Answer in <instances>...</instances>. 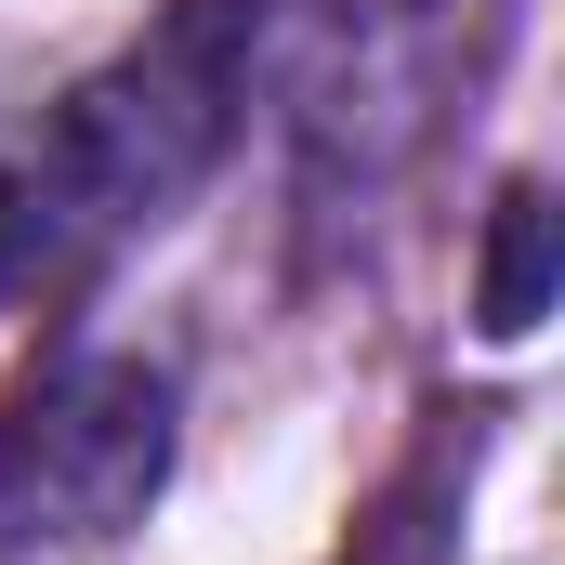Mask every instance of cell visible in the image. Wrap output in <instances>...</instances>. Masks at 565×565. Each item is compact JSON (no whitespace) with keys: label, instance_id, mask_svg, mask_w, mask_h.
<instances>
[{"label":"cell","instance_id":"obj_1","mask_svg":"<svg viewBox=\"0 0 565 565\" xmlns=\"http://www.w3.org/2000/svg\"><path fill=\"white\" fill-rule=\"evenodd\" d=\"M250 119V13L237 0H171L145 40H119L93 79H66L13 132V237L26 302L93 289L132 237H158Z\"/></svg>","mask_w":565,"mask_h":565},{"label":"cell","instance_id":"obj_2","mask_svg":"<svg viewBox=\"0 0 565 565\" xmlns=\"http://www.w3.org/2000/svg\"><path fill=\"white\" fill-rule=\"evenodd\" d=\"M184 395L158 355L79 342L0 408V565H106L171 487Z\"/></svg>","mask_w":565,"mask_h":565},{"label":"cell","instance_id":"obj_3","mask_svg":"<svg viewBox=\"0 0 565 565\" xmlns=\"http://www.w3.org/2000/svg\"><path fill=\"white\" fill-rule=\"evenodd\" d=\"M250 13V106H277L302 198H382L447 93L460 0H237Z\"/></svg>","mask_w":565,"mask_h":565},{"label":"cell","instance_id":"obj_4","mask_svg":"<svg viewBox=\"0 0 565 565\" xmlns=\"http://www.w3.org/2000/svg\"><path fill=\"white\" fill-rule=\"evenodd\" d=\"M553 277H565L553 184H500V211H487V277H473V329H487V342H526V329L553 316Z\"/></svg>","mask_w":565,"mask_h":565},{"label":"cell","instance_id":"obj_5","mask_svg":"<svg viewBox=\"0 0 565 565\" xmlns=\"http://www.w3.org/2000/svg\"><path fill=\"white\" fill-rule=\"evenodd\" d=\"M26 302V237H13V132H0V316Z\"/></svg>","mask_w":565,"mask_h":565}]
</instances>
